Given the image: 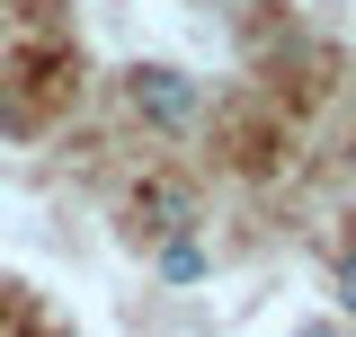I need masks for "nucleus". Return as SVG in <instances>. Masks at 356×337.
Returning <instances> with one entry per match:
<instances>
[{
	"label": "nucleus",
	"instance_id": "2",
	"mask_svg": "<svg viewBox=\"0 0 356 337\" xmlns=\"http://www.w3.org/2000/svg\"><path fill=\"white\" fill-rule=\"evenodd\" d=\"M161 275H170V284H196V275H205V249H196V240H170V249H161Z\"/></svg>",
	"mask_w": 356,
	"mask_h": 337
},
{
	"label": "nucleus",
	"instance_id": "4",
	"mask_svg": "<svg viewBox=\"0 0 356 337\" xmlns=\"http://www.w3.org/2000/svg\"><path fill=\"white\" fill-rule=\"evenodd\" d=\"M294 337H348V329H294Z\"/></svg>",
	"mask_w": 356,
	"mask_h": 337
},
{
	"label": "nucleus",
	"instance_id": "3",
	"mask_svg": "<svg viewBox=\"0 0 356 337\" xmlns=\"http://www.w3.org/2000/svg\"><path fill=\"white\" fill-rule=\"evenodd\" d=\"M339 311L356 320V257H339Z\"/></svg>",
	"mask_w": 356,
	"mask_h": 337
},
{
	"label": "nucleus",
	"instance_id": "1",
	"mask_svg": "<svg viewBox=\"0 0 356 337\" xmlns=\"http://www.w3.org/2000/svg\"><path fill=\"white\" fill-rule=\"evenodd\" d=\"M125 98H134V116L161 125V133H187V125H196V80L170 71V62H134V71H125Z\"/></svg>",
	"mask_w": 356,
	"mask_h": 337
}]
</instances>
